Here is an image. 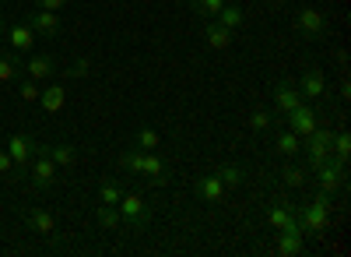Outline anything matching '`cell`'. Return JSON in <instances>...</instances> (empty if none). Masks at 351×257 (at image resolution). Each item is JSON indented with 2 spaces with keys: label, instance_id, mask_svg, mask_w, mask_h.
<instances>
[{
  "label": "cell",
  "instance_id": "obj_9",
  "mask_svg": "<svg viewBox=\"0 0 351 257\" xmlns=\"http://www.w3.org/2000/svg\"><path fill=\"white\" fill-rule=\"evenodd\" d=\"M285 120H288V131H295L299 137H309V134H313V127L319 124V120H316V109H313V106H306V102H299L291 113H285Z\"/></svg>",
  "mask_w": 351,
  "mask_h": 257
},
{
  "label": "cell",
  "instance_id": "obj_39",
  "mask_svg": "<svg viewBox=\"0 0 351 257\" xmlns=\"http://www.w3.org/2000/svg\"><path fill=\"white\" fill-rule=\"evenodd\" d=\"M263 4H271V8H285V0H263Z\"/></svg>",
  "mask_w": 351,
  "mask_h": 257
},
{
  "label": "cell",
  "instance_id": "obj_32",
  "mask_svg": "<svg viewBox=\"0 0 351 257\" xmlns=\"http://www.w3.org/2000/svg\"><path fill=\"white\" fill-rule=\"evenodd\" d=\"M215 177H218L225 187H239V183L246 180L243 169H239V166H228V162H225V166H218V173H215Z\"/></svg>",
  "mask_w": 351,
  "mask_h": 257
},
{
  "label": "cell",
  "instance_id": "obj_10",
  "mask_svg": "<svg viewBox=\"0 0 351 257\" xmlns=\"http://www.w3.org/2000/svg\"><path fill=\"white\" fill-rule=\"evenodd\" d=\"M25 21L32 25V32H36V36H43V39L60 36V14H56V11H43V8H36Z\"/></svg>",
  "mask_w": 351,
  "mask_h": 257
},
{
  "label": "cell",
  "instance_id": "obj_20",
  "mask_svg": "<svg viewBox=\"0 0 351 257\" xmlns=\"http://www.w3.org/2000/svg\"><path fill=\"white\" fill-rule=\"evenodd\" d=\"M274 152H278V155H285V159L302 155V137H299L295 131H281V134L274 137Z\"/></svg>",
  "mask_w": 351,
  "mask_h": 257
},
{
  "label": "cell",
  "instance_id": "obj_6",
  "mask_svg": "<svg viewBox=\"0 0 351 257\" xmlns=\"http://www.w3.org/2000/svg\"><path fill=\"white\" fill-rule=\"evenodd\" d=\"M56 67H60V64H56V56H49V53H32V56L21 64V74L43 85V81H53Z\"/></svg>",
  "mask_w": 351,
  "mask_h": 257
},
{
  "label": "cell",
  "instance_id": "obj_28",
  "mask_svg": "<svg viewBox=\"0 0 351 257\" xmlns=\"http://www.w3.org/2000/svg\"><path fill=\"white\" fill-rule=\"evenodd\" d=\"M120 197H123V187L116 180H102L99 183V205H120Z\"/></svg>",
  "mask_w": 351,
  "mask_h": 257
},
{
  "label": "cell",
  "instance_id": "obj_29",
  "mask_svg": "<svg viewBox=\"0 0 351 257\" xmlns=\"http://www.w3.org/2000/svg\"><path fill=\"white\" fill-rule=\"evenodd\" d=\"M43 152H46L56 166H74V162H77V152H74L71 145H49V148H43Z\"/></svg>",
  "mask_w": 351,
  "mask_h": 257
},
{
  "label": "cell",
  "instance_id": "obj_34",
  "mask_svg": "<svg viewBox=\"0 0 351 257\" xmlns=\"http://www.w3.org/2000/svg\"><path fill=\"white\" fill-rule=\"evenodd\" d=\"M190 8H193L197 14H204V18H215V14L225 8V0H190Z\"/></svg>",
  "mask_w": 351,
  "mask_h": 257
},
{
  "label": "cell",
  "instance_id": "obj_2",
  "mask_svg": "<svg viewBox=\"0 0 351 257\" xmlns=\"http://www.w3.org/2000/svg\"><path fill=\"white\" fill-rule=\"evenodd\" d=\"M116 212H120L123 225H130L134 233L148 230V222H152V212H148V205H144V197H141V194H127V190H123V197H120V205H116Z\"/></svg>",
  "mask_w": 351,
  "mask_h": 257
},
{
  "label": "cell",
  "instance_id": "obj_3",
  "mask_svg": "<svg viewBox=\"0 0 351 257\" xmlns=\"http://www.w3.org/2000/svg\"><path fill=\"white\" fill-rule=\"evenodd\" d=\"M316 173V187L324 194H337L348 187V162H337V159H327L324 166L313 169Z\"/></svg>",
  "mask_w": 351,
  "mask_h": 257
},
{
  "label": "cell",
  "instance_id": "obj_12",
  "mask_svg": "<svg viewBox=\"0 0 351 257\" xmlns=\"http://www.w3.org/2000/svg\"><path fill=\"white\" fill-rule=\"evenodd\" d=\"M141 177L148 180L152 187H169V166H165V159H162V155H155V152H144Z\"/></svg>",
  "mask_w": 351,
  "mask_h": 257
},
{
  "label": "cell",
  "instance_id": "obj_13",
  "mask_svg": "<svg viewBox=\"0 0 351 257\" xmlns=\"http://www.w3.org/2000/svg\"><path fill=\"white\" fill-rule=\"evenodd\" d=\"M36 152H39V145L32 137H25V134H11L8 137V155L14 159V166H28L36 159Z\"/></svg>",
  "mask_w": 351,
  "mask_h": 257
},
{
  "label": "cell",
  "instance_id": "obj_4",
  "mask_svg": "<svg viewBox=\"0 0 351 257\" xmlns=\"http://www.w3.org/2000/svg\"><path fill=\"white\" fill-rule=\"evenodd\" d=\"M330 141H334V127H319V124L313 127V134L306 137V155H309L306 169H316L330 159Z\"/></svg>",
  "mask_w": 351,
  "mask_h": 257
},
{
  "label": "cell",
  "instance_id": "obj_14",
  "mask_svg": "<svg viewBox=\"0 0 351 257\" xmlns=\"http://www.w3.org/2000/svg\"><path fill=\"white\" fill-rule=\"evenodd\" d=\"M302 102V92L295 89V85H291V81H274V109H281V113H291V109H295Z\"/></svg>",
  "mask_w": 351,
  "mask_h": 257
},
{
  "label": "cell",
  "instance_id": "obj_38",
  "mask_svg": "<svg viewBox=\"0 0 351 257\" xmlns=\"http://www.w3.org/2000/svg\"><path fill=\"white\" fill-rule=\"evenodd\" d=\"M348 96H351V85H348V78H344V81H341V99L348 102Z\"/></svg>",
  "mask_w": 351,
  "mask_h": 257
},
{
  "label": "cell",
  "instance_id": "obj_30",
  "mask_svg": "<svg viewBox=\"0 0 351 257\" xmlns=\"http://www.w3.org/2000/svg\"><path fill=\"white\" fill-rule=\"evenodd\" d=\"M39 92H43V85L39 81H32V78H18V99L21 102H39Z\"/></svg>",
  "mask_w": 351,
  "mask_h": 257
},
{
  "label": "cell",
  "instance_id": "obj_11",
  "mask_svg": "<svg viewBox=\"0 0 351 257\" xmlns=\"http://www.w3.org/2000/svg\"><path fill=\"white\" fill-rule=\"evenodd\" d=\"M281 233V240H278V254L281 257H299L302 250H306V230L295 222V225H285V230H278Z\"/></svg>",
  "mask_w": 351,
  "mask_h": 257
},
{
  "label": "cell",
  "instance_id": "obj_8",
  "mask_svg": "<svg viewBox=\"0 0 351 257\" xmlns=\"http://www.w3.org/2000/svg\"><path fill=\"white\" fill-rule=\"evenodd\" d=\"M36 43H39V36L32 32V25L28 21H14L11 28H8V46H11V53H32L36 49Z\"/></svg>",
  "mask_w": 351,
  "mask_h": 257
},
{
  "label": "cell",
  "instance_id": "obj_26",
  "mask_svg": "<svg viewBox=\"0 0 351 257\" xmlns=\"http://www.w3.org/2000/svg\"><path fill=\"white\" fill-rule=\"evenodd\" d=\"M348 155H351V137H348V131H334V141H330V159L348 162Z\"/></svg>",
  "mask_w": 351,
  "mask_h": 257
},
{
  "label": "cell",
  "instance_id": "obj_18",
  "mask_svg": "<svg viewBox=\"0 0 351 257\" xmlns=\"http://www.w3.org/2000/svg\"><path fill=\"white\" fill-rule=\"evenodd\" d=\"M25 222H28V230H32L36 236H56V219L46 208H32L25 215Z\"/></svg>",
  "mask_w": 351,
  "mask_h": 257
},
{
  "label": "cell",
  "instance_id": "obj_40",
  "mask_svg": "<svg viewBox=\"0 0 351 257\" xmlns=\"http://www.w3.org/2000/svg\"><path fill=\"white\" fill-rule=\"evenodd\" d=\"M299 4H306V0H299Z\"/></svg>",
  "mask_w": 351,
  "mask_h": 257
},
{
  "label": "cell",
  "instance_id": "obj_19",
  "mask_svg": "<svg viewBox=\"0 0 351 257\" xmlns=\"http://www.w3.org/2000/svg\"><path fill=\"white\" fill-rule=\"evenodd\" d=\"M204 39H208L211 49H228L232 46V28H225L215 18H208V25H204Z\"/></svg>",
  "mask_w": 351,
  "mask_h": 257
},
{
  "label": "cell",
  "instance_id": "obj_16",
  "mask_svg": "<svg viewBox=\"0 0 351 257\" xmlns=\"http://www.w3.org/2000/svg\"><path fill=\"white\" fill-rule=\"evenodd\" d=\"M39 106H43V113H49V117H53V113H60L67 106V89H64V85H56V81H49L46 89L39 92Z\"/></svg>",
  "mask_w": 351,
  "mask_h": 257
},
{
  "label": "cell",
  "instance_id": "obj_1",
  "mask_svg": "<svg viewBox=\"0 0 351 257\" xmlns=\"http://www.w3.org/2000/svg\"><path fill=\"white\" fill-rule=\"evenodd\" d=\"M299 212V225L306 233H324L327 225H330V194H313V201L309 205H295Z\"/></svg>",
  "mask_w": 351,
  "mask_h": 257
},
{
  "label": "cell",
  "instance_id": "obj_15",
  "mask_svg": "<svg viewBox=\"0 0 351 257\" xmlns=\"http://www.w3.org/2000/svg\"><path fill=\"white\" fill-rule=\"evenodd\" d=\"M306 99H319L327 92V78H324V71H319L316 64H306V71H302V89H299Z\"/></svg>",
  "mask_w": 351,
  "mask_h": 257
},
{
  "label": "cell",
  "instance_id": "obj_25",
  "mask_svg": "<svg viewBox=\"0 0 351 257\" xmlns=\"http://www.w3.org/2000/svg\"><path fill=\"white\" fill-rule=\"evenodd\" d=\"M215 21L225 25V28H239V25L246 21V14H243V8H236V4H225V8L215 14Z\"/></svg>",
  "mask_w": 351,
  "mask_h": 257
},
{
  "label": "cell",
  "instance_id": "obj_17",
  "mask_svg": "<svg viewBox=\"0 0 351 257\" xmlns=\"http://www.w3.org/2000/svg\"><path fill=\"white\" fill-rule=\"evenodd\" d=\"M193 190H197V197L200 201H208V205H218L221 197H225V183L218 180V177H200V180H193Z\"/></svg>",
  "mask_w": 351,
  "mask_h": 257
},
{
  "label": "cell",
  "instance_id": "obj_23",
  "mask_svg": "<svg viewBox=\"0 0 351 257\" xmlns=\"http://www.w3.org/2000/svg\"><path fill=\"white\" fill-rule=\"evenodd\" d=\"M95 222H99V230H120V225H123V219H120V212H116V205H99Z\"/></svg>",
  "mask_w": 351,
  "mask_h": 257
},
{
  "label": "cell",
  "instance_id": "obj_27",
  "mask_svg": "<svg viewBox=\"0 0 351 257\" xmlns=\"http://www.w3.org/2000/svg\"><path fill=\"white\" fill-rule=\"evenodd\" d=\"M246 127L256 131V134L271 131V127H274V113H271V109H253V113H250V120H246Z\"/></svg>",
  "mask_w": 351,
  "mask_h": 257
},
{
  "label": "cell",
  "instance_id": "obj_5",
  "mask_svg": "<svg viewBox=\"0 0 351 257\" xmlns=\"http://www.w3.org/2000/svg\"><path fill=\"white\" fill-rule=\"evenodd\" d=\"M56 169H60V166H56V162L39 148V152H36V159L28 162V180H32L39 190H49V187H53V180H56Z\"/></svg>",
  "mask_w": 351,
  "mask_h": 257
},
{
  "label": "cell",
  "instance_id": "obj_24",
  "mask_svg": "<svg viewBox=\"0 0 351 257\" xmlns=\"http://www.w3.org/2000/svg\"><path fill=\"white\" fill-rule=\"evenodd\" d=\"M306 180H309V169H306V166L288 162V166L281 169V183H285V187H302Z\"/></svg>",
  "mask_w": 351,
  "mask_h": 257
},
{
  "label": "cell",
  "instance_id": "obj_31",
  "mask_svg": "<svg viewBox=\"0 0 351 257\" xmlns=\"http://www.w3.org/2000/svg\"><path fill=\"white\" fill-rule=\"evenodd\" d=\"M137 148H141V152H158V148H162V137H158V131H152V127H141V131H137Z\"/></svg>",
  "mask_w": 351,
  "mask_h": 257
},
{
  "label": "cell",
  "instance_id": "obj_33",
  "mask_svg": "<svg viewBox=\"0 0 351 257\" xmlns=\"http://www.w3.org/2000/svg\"><path fill=\"white\" fill-rule=\"evenodd\" d=\"M141 166H144V152L141 148H130V152L120 155V169H127V173L141 177Z\"/></svg>",
  "mask_w": 351,
  "mask_h": 257
},
{
  "label": "cell",
  "instance_id": "obj_22",
  "mask_svg": "<svg viewBox=\"0 0 351 257\" xmlns=\"http://www.w3.org/2000/svg\"><path fill=\"white\" fill-rule=\"evenodd\" d=\"M18 78H21V56L0 53V81H18Z\"/></svg>",
  "mask_w": 351,
  "mask_h": 257
},
{
  "label": "cell",
  "instance_id": "obj_7",
  "mask_svg": "<svg viewBox=\"0 0 351 257\" xmlns=\"http://www.w3.org/2000/svg\"><path fill=\"white\" fill-rule=\"evenodd\" d=\"M295 32H299L302 39H319V36L327 32V18H324V11L302 8V11L295 14Z\"/></svg>",
  "mask_w": 351,
  "mask_h": 257
},
{
  "label": "cell",
  "instance_id": "obj_35",
  "mask_svg": "<svg viewBox=\"0 0 351 257\" xmlns=\"http://www.w3.org/2000/svg\"><path fill=\"white\" fill-rule=\"evenodd\" d=\"M88 74H92V64H88L84 56H81V60H74V64L64 71V78H88Z\"/></svg>",
  "mask_w": 351,
  "mask_h": 257
},
{
  "label": "cell",
  "instance_id": "obj_36",
  "mask_svg": "<svg viewBox=\"0 0 351 257\" xmlns=\"http://www.w3.org/2000/svg\"><path fill=\"white\" fill-rule=\"evenodd\" d=\"M14 173V159L8 155V148H0V177H11Z\"/></svg>",
  "mask_w": 351,
  "mask_h": 257
},
{
  "label": "cell",
  "instance_id": "obj_37",
  "mask_svg": "<svg viewBox=\"0 0 351 257\" xmlns=\"http://www.w3.org/2000/svg\"><path fill=\"white\" fill-rule=\"evenodd\" d=\"M36 8H43V11H56V14H60V11L67 8V0H36Z\"/></svg>",
  "mask_w": 351,
  "mask_h": 257
},
{
  "label": "cell",
  "instance_id": "obj_21",
  "mask_svg": "<svg viewBox=\"0 0 351 257\" xmlns=\"http://www.w3.org/2000/svg\"><path fill=\"white\" fill-rule=\"evenodd\" d=\"M267 222L274 225V230H285V225H295V222H299V212H295V205L278 201V205L267 212Z\"/></svg>",
  "mask_w": 351,
  "mask_h": 257
}]
</instances>
